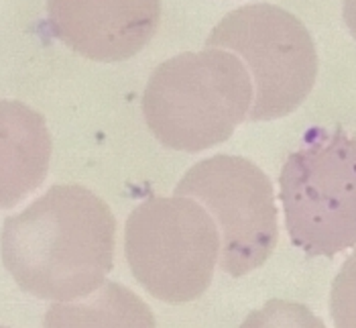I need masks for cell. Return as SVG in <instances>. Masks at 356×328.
<instances>
[{"label": "cell", "instance_id": "6da1fadb", "mask_svg": "<svg viewBox=\"0 0 356 328\" xmlns=\"http://www.w3.org/2000/svg\"><path fill=\"white\" fill-rule=\"evenodd\" d=\"M114 245L116 220L108 204L83 186L63 184L4 220L0 253L23 292L72 302L104 283Z\"/></svg>", "mask_w": 356, "mask_h": 328}, {"label": "cell", "instance_id": "7a4b0ae2", "mask_svg": "<svg viewBox=\"0 0 356 328\" xmlns=\"http://www.w3.org/2000/svg\"><path fill=\"white\" fill-rule=\"evenodd\" d=\"M252 98L247 65L234 54L208 47L155 68L143 94V114L161 145L197 153L228 141L248 118Z\"/></svg>", "mask_w": 356, "mask_h": 328}, {"label": "cell", "instance_id": "3957f363", "mask_svg": "<svg viewBox=\"0 0 356 328\" xmlns=\"http://www.w3.org/2000/svg\"><path fill=\"white\" fill-rule=\"evenodd\" d=\"M285 226L309 257L356 245V139L342 129H312L279 175Z\"/></svg>", "mask_w": 356, "mask_h": 328}, {"label": "cell", "instance_id": "277c9868", "mask_svg": "<svg viewBox=\"0 0 356 328\" xmlns=\"http://www.w3.org/2000/svg\"><path fill=\"white\" fill-rule=\"evenodd\" d=\"M220 247L216 220L190 196L145 200L124 226V255L135 279L167 304L192 302L210 288Z\"/></svg>", "mask_w": 356, "mask_h": 328}, {"label": "cell", "instance_id": "5b68a950", "mask_svg": "<svg viewBox=\"0 0 356 328\" xmlns=\"http://www.w3.org/2000/svg\"><path fill=\"white\" fill-rule=\"evenodd\" d=\"M206 47L241 55L252 78L248 120H273L300 109L318 76V54L309 31L291 13L267 4H248L228 13Z\"/></svg>", "mask_w": 356, "mask_h": 328}, {"label": "cell", "instance_id": "8992f818", "mask_svg": "<svg viewBox=\"0 0 356 328\" xmlns=\"http://www.w3.org/2000/svg\"><path fill=\"white\" fill-rule=\"evenodd\" d=\"M177 196L197 200L220 231V270L241 277L261 267L279 239L275 192L267 173L238 155H216L188 169Z\"/></svg>", "mask_w": 356, "mask_h": 328}, {"label": "cell", "instance_id": "52a82bcc", "mask_svg": "<svg viewBox=\"0 0 356 328\" xmlns=\"http://www.w3.org/2000/svg\"><path fill=\"white\" fill-rule=\"evenodd\" d=\"M55 37L94 61H124L145 49L161 21V0H47Z\"/></svg>", "mask_w": 356, "mask_h": 328}, {"label": "cell", "instance_id": "ba28073f", "mask_svg": "<svg viewBox=\"0 0 356 328\" xmlns=\"http://www.w3.org/2000/svg\"><path fill=\"white\" fill-rule=\"evenodd\" d=\"M49 162L51 135L43 114L19 100H0V210L37 190Z\"/></svg>", "mask_w": 356, "mask_h": 328}, {"label": "cell", "instance_id": "9c48e42d", "mask_svg": "<svg viewBox=\"0 0 356 328\" xmlns=\"http://www.w3.org/2000/svg\"><path fill=\"white\" fill-rule=\"evenodd\" d=\"M43 328H157L151 308L118 281H104L86 298L57 302Z\"/></svg>", "mask_w": 356, "mask_h": 328}, {"label": "cell", "instance_id": "30bf717a", "mask_svg": "<svg viewBox=\"0 0 356 328\" xmlns=\"http://www.w3.org/2000/svg\"><path fill=\"white\" fill-rule=\"evenodd\" d=\"M241 328H326V325L300 302L269 300L263 308L252 310Z\"/></svg>", "mask_w": 356, "mask_h": 328}, {"label": "cell", "instance_id": "8fae6325", "mask_svg": "<svg viewBox=\"0 0 356 328\" xmlns=\"http://www.w3.org/2000/svg\"><path fill=\"white\" fill-rule=\"evenodd\" d=\"M330 314L336 328H356V251L332 281Z\"/></svg>", "mask_w": 356, "mask_h": 328}, {"label": "cell", "instance_id": "7c38bea8", "mask_svg": "<svg viewBox=\"0 0 356 328\" xmlns=\"http://www.w3.org/2000/svg\"><path fill=\"white\" fill-rule=\"evenodd\" d=\"M342 17L356 41V0H342Z\"/></svg>", "mask_w": 356, "mask_h": 328}, {"label": "cell", "instance_id": "4fadbf2b", "mask_svg": "<svg viewBox=\"0 0 356 328\" xmlns=\"http://www.w3.org/2000/svg\"><path fill=\"white\" fill-rule=\"evenodd\" d=\"M0 328H10V327H0Z\"/></svg>", "mask_w": 356, "mask_h": 328}]
</instances>
